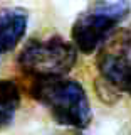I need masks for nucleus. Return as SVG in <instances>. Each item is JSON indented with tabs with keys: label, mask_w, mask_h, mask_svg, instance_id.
Segmentation results:
<instances>
[{
	"label": "nucleus",
	"mask_w": 131,
	"mask_h": 135,
	"mask_svg": "<svg viewBox=\"0 0 131 135\" xmlns=\"http://www.w3.org/2000/svg\"><path fill=\"white\" fill-rule=\"evenodd\" d=\"M29 95L47 110L59 125L82 130L92 120L86 90L76 79L66 76L34 78Z\"/></svg>",
	"instance_id": "obj_1"
},
{
	"label": "nucleus",
	"mask_w": 131,
	"mask_h": 135,
	"mask_svg": "<svg viewBox=\"0 0 131 135\" xmlns=\"http://www.w3.org/2000/svg\"><path fill=\"white\" fill-rule=\"evenodd\" d=\"M128 0H98L77 15L71 29V39L77 51L92 54L111 39L113 32L129 15Z\"/></svg>",
	"instance_id": "obj_2"
},
{
	"label": "nucleus",
	"mask_w": 131,
	"mask_h": 135,
	"mask_svg": "<svg viewBox=\"0 0 131 135\" xmlns=\"http://www.w3.org/2000/svg\"><path fill=\"white\" fill-rule=\"evenodd\" d=\"M77 61V49L72 42L59 36L47 39H30L17 56V64L34 78L66 76Z\"/></svg>",
	"instance_id": "obj_3"
},
{
	"label": "nucleus",
	"mask_w": 131,
	"mask_h": 135,
	"mask_svg": "<svg viewBox=\"0 0 131 135\" xmlns=\"http://www.w3.org/2000/svg\"><path fill=\"white\" fill-rule=\"evenodd\" d=\"M99 78L106 79L118 91H128L131 86V31L111 37L101 47L98 59Z\"/></svg>",
	"instance_id": "obj_4"
},
{
	"label": "nucleus",
	"mask_w": 131,
	"mask_h": 135,
	"mask_svg": "<svg viewBox=\"0 0 131 135\" xmlns=\"http://www.w3.org/2000/svg\"><path fill=\"white\" fill-rule=\"evenodd\" d=\"M29 14L19 7L0 8V52L15 49L25 36Z\"/></svg>",
	"instance_id": "obj_5"
},
{
	"label": "nucleus",
	"mask_w": 131,
	"mask_h": 135,
	"mask_svg": "<svg viewBox=\"0 0 131 135\" xmlns=\"http://www.w3.org/2000/svg\"><path fill=\"white\" fill-rule=\"evenodd\" d=\"M20 105V90L14 79H0V130L12 125Z\"/></svg>",
	"instance_id": "obj_6"
},
{
	"label": "nucleus",
	"mask_w": 131,
	"mask_h": 135,
	"mask_svg": "<svg viewBox=\"0 0 131 135\" xmlns=\"http://www.w3.org/2000/svg\"><path fill=\"white\" fill-rule=\"evenodd\" d=\"M77 135H79V133H77Z\"/></svg>",
	"instance_id": "obj_7"
}]
</instances>
